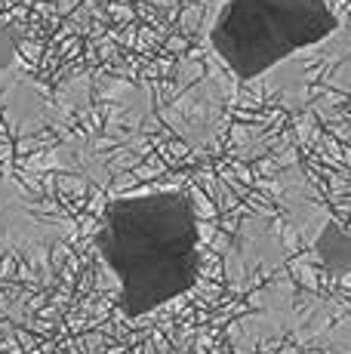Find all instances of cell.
Returning a JSON list of instances; mask_svg holds the SVG:
<instances>
[{
  "mask_svg": "<svg viewBox=\"0 0 351 354\" xmlns=\"http://www.w3.org/2000/svg\"><path fill=\"white\" fill-rule=\"evenodd\" d=\"M93 243L130 321L191 292L200 277V225L185 192L158 188L108 201Z\"/></svg>",
  "mask_w": 351,
  "mask_h": 354,
  "instance_id": "1",
  "label": "cell"
},
{
  "mask_svg": "<svg viewBox=\"0 0 351 354\" xmlns=\"http://www.w3.org/2000/svg\"><path fill=\"white\" fill-rule=\"evenodd\" d=\"M330 0H216L210 40L238 80H256L339 31Z\"/></svg>",
  "mask_w": 351,
  "mask_h": 354,
  "instance_id": "2",
  "label": "cell"
},
{
  "mask_svg": "<svg viewBox=\"0 0 351 354\" xmlns=\"http://www.w3.org/2000/svg\"><path fill=\"white\" fill-rule=\"evenodd\" d=\"M312 253L330 277H348L351 274V231L339 219L327 216L312 241Z\"/></svg>",
  "mask_w": 351,
  "mask_h": 354,
  "instance_id": "3",
  "label": "cell"
}]
</instances>
